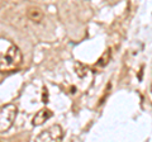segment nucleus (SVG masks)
<instances>
[{
    "label": "nucleus",
    "instance_id": "nucleus-1",
    "mask_svg": "<svg viewBox=\"0 0 152 142\" xmlns=\"http://www.w3.org/2000/svg\"><path fill=\"white\" fill-rule=\"evenodd\" d=\"M23 64L22 51L17 46H10L5 53L0 56V72H13Z\"/></svg>",
    "mask_w": 152,
    "mask_h": 142
},
{
    "label": "nucleus",
    "instance_id": "nucleus-2",
    "mask_svg": "<svg viewBox=\"0 0 152 142\" xmlns=\"http://www.w3.org/2000/svg\"><path fill=\"white\" fill-rule=\"evenodd\" d=\"M18 113V108L14 104H7L0 107V133L8 131L13 126Z\"/></svg>",
    "mask_w": 152,
    "mask_h": 142
},
{
    "label": "nucleus",
    "instance_id": "nucleus-3",
    "mask_svg": "<svg viewBox=\"0 0 152 142\" xmlns=\"http://www.w3.org/2000/svg\"><path fill=\"white\" fill-rule=\"evenodd\" d=\"M64 138V130L60 124H52L47 130L42 131L36 137V141H61Z\"/></svg>",
    "mask_w": 152,
    "mask_h": 142
},
{
    "label": "nucleus",
    "instance_id": "nucleus-4",
    "mask_svg": "<svg viewBox=\"0 0 152 142\" xmlns=\"http://www.w3.org/2000/svg\"><path fill=\"white\" fill-rule=\"evenodd\" d=\"M52 116H53L52 111L47 109V108H43V109H41L39 112H37V113H36V116L33 117V119H32V124H33V126H36V127L42 126L46 121H48Z\"/></svg>",
    "mask_w": 152,
    "mask_h": 142
},
{
    "label": "nucleus",
    "instance_id": "nucleus-5",
    "mask_svg": "<svg viewBox=\"0 0 152 142\" xmlns=\"http://www.w3.org/2000/svg\"><path fill=\"white\" fill-rule=\"evenodd\" d=\"M27 15L34 23H39L43 19V12H42L39 8H29L27 12Z\"/></svg>",
    "mask_w": 152,
    "mask_h": 142
}]
</instances>
